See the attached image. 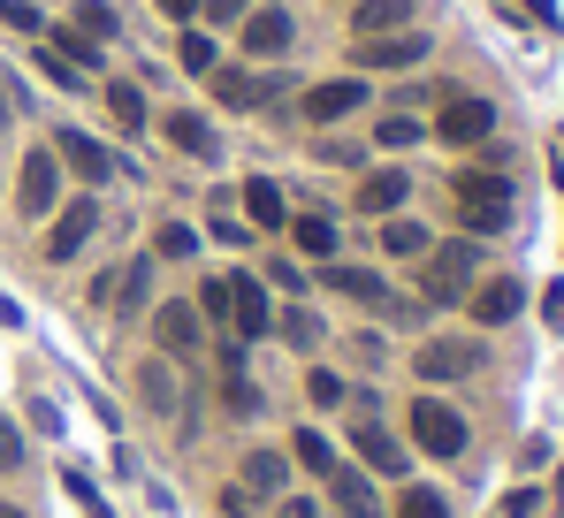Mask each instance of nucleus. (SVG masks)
<instances>
[{
    "instance_id": "40",
    "label": "nucleus",
    "mask_w": 564,
    "mask_h": 518,
    "mask_svg": "<svg viewBox=\"0 0 564 518\" xmlns=\"http://www.w3.org/2000/svg\"><path fill=\"white\" fill-rule=\"evenodd\" d=\"M161 8H169L176 23H191V15H198V0H161Z\"/></svg>"
},
{
    "instance_id": "37",
    "label": "nucleus",
    "mask_w": 564,
    "mask_h": 518,
    "mask_svg": "<svg viewBox=\"0 0 564 518\" xmlns=\"http://www.w3.org/2000/svg\"><path fill=\"white\" fill-rule=\"evenodd\" d=\"M15 465H23V434L0 420V473H15Z\"/></svg>"
},
{
    "instance_id": "26",
    "label": "nucleus",
    "mask_w": 564,
    "mask_h": 518,
    "mask_svg": "<svg viewBox=\"0 0 564 518\" xmlns=\"http://www.w3.org/2000/svg\"><path fill=\"white\" fill-rule=\"evenodd\" d=\"M290 442H297V465H305V473H321V481H328V473H336V450H328V434H290Z\"/></svg>"
},
{
    "instance_id": "33",
    "label": "nucleus",
    "mask_w": 564,
    "mask_h": 518,
    "mask_svg": "<svg viewBox=\"0 0 564 518\" xmlns=\"http://www.w3.org/2000/svg\"><path fill=\"white\" fill-rule=\"evenodd\" d=\"M198 321H229V274H214V282L198 290Z\"/></svg>"
},
{
    "instance_id": "3",
    "label": "nucleus",
    "mask_w": 564,
    "mask_h": 518,
    "mask_svg": "<svg viewBox=\"0 0 564 518\" xmlns=\"http://www.w3.org/2000/svg\"><path fill=\"white\" fill-rule=\"evenodd\" d=\"M473 245H435V259L420 267V290L435 298V305H451V298H466V282H473Z\"/></svg>"
},
{
    "instance_id": "20",
    "label": "nucleus",
    "mask_w": 564,
    "mask_h": 518,
    "mask_svg": "<svg viewBox=\"0 0 564 518\" xmlns=\"http://www.w3.org/2000/svg\"><path fill=\"white\" fill-rule=\"evenodd\" d=\"M328 496H336V504H344L351 518H375V488H367L359 473H344V465L328 473Z\"/></svg>"
},
{
    "instance_id": "2",
    "label": "nucleus",
    "mask_w": 564,
    "mask_h": 518,
    "mask_svg": "<svg viewBox=\"0 0 564 518\" xmlns=\"http://www.w3.org/2000/svg\"><path fill=\"white\" fill-rule=\"evenodd\" d=\"M412 442H420L427 457H458V450H466V420H458L451 404L420 397V404H412Z\"/></svg>"
},
{
    "instance_id": "35",
    "label": "nucleus",
    "mask_w": 564,
    "mask_h": 518,
    "mask_svg": "<svg viewBox=\"0 0 564 518\" xmlns=\"http://www.w3.org/2000/svg\"><path fill=\"white\" fill-rule=\"evenodd\" d=\"M412 138H420V122H412V115H389V122L375 130V145H389V153H397V145H412Z\"/></svg>"
},
{
    "instance_id": "25",
    "label": "nucleus",
    "mask_w": 564,
    "mask_h": 518,
    "mask_svg": "<svg viewBox=\"0 0 564 518\" xmlns=\"http://www.w3.org/2000/svg\"><path fill=\"white\" fill-rule=\"evenodd\" d=\"M519 298H527L519 282H488V290L473 298V313H480V321H511V313H519Z\"/></svg>"
},
{
    "instance_id": "13",
    "label": "nucleus",
    "mask_w": 564,
    "mask_h": 518,
    "mask_svg": "<svg viewBox=\"0 0 564 518\" xmlns=\"http://www.w3.org/2000/svg\"><path fill=\"white\" fill-rule=\"evenodd\" d=\"M54 161H69V169L85 175V183H107V175H115V153H107V145H99V138H85V130H69V138H62V153H54Z\"/></svg>"
},
{
    "instance_id": "27",
    "label": "nucleus",
    "mask_w": 564,
    "mask_h": 518,
    "mask_svg": "<svg viewBox=\"0 0 564 518\" xmlns=\"http://www.w3.org/2000/svg\"><path fill=\"white\" fill-rule=\"evenodd\" d=\"M275 328H282V336H290L297 350H313V344H321V321H313L305 305H290V313H275Z\"/></svg>"
},
{
    "instance_id": "17",
    "label": "nucleus",
    "mask_w": 564,
    "mask_h": 518,
    "mask_svg": "<svg viewBox=\"0 0 564 518\" xmlns=\"http://www.w3.org/2000/svg\"><path fill=\"white\" fill-rule=\"evenodd\" d=\"M69 31H77V39H93V46H107V39L122 31V15H115L107 0H77V8H69Z\"/></svg>"
},
{
    "instance_id": "23",
    "label": "nucleus",
    "mask_w": 564,
    "mask_h": 518,
    "mask_svg": "<svg viewBox=\"0 0 564 518\" xmlns=\"http://www.w3.org/2000/svg\"><path fill=\"white\" fill-rule=\"evenodd\" d=\"M245 214H252V229H282V191L260 175V183H245Z\"/></svg>"
},
{
    "instance_id": "19",
    "label": "nucleus",
    "mask_w": 564,
    "mask_h": 518,
    "mask_svg": "<svg viewBox=\"0 0 564 518\" xmlns=\"http://www.w3.org/2000/svg\"><path fill=\"white\" fill-rule=\"evenodd\" d=\"M321 282H328V290H344V298H367V305L389 298V290H381V274H367V267H321Z\"/></svg>"
},
{
    "instance_id": "12",
    "label": "nucleus",
    "mask_w": 564,
    "mask_h": 518,
    "mask_svg": "<svg viewBox=\"0 0 564 518\" xmlns=\"http://www.w3.org/2000/svg\"><path fill=\"white\" fill-rule=\"evenodd\" d=\"M359 99H367L359 77H336V85H313V91H305V115H313V122H344Z\"/></svg>"
},
{
    "instance_id": "7",
    "label": "nucleus",
    "mask_w": 564,
    "mask_h": 518,
    "mask_svg": "<svg viewBox=\"0 0 564 518\" xmlns=\"http://www.w3.org/2000/svg\"><path fill=\"white\" fill-rule=\"evenodd\" d=\"M153 336H161V358H198L206 321H198L191 305H161V313H153Z\"/></svg>"
},
{
    "instance_id": "5",
    "label": "nucleus",
    "mask_w": 564,
    "mask_h": 518,
    "mask_svg": "<svg viewBox=\"0 0 564 518\" xmlns=\"http://www.w3.org/2000/svg\"><path fill=\"white\" fill-rule=\"evenodd\" d=\"M488 130H496V107L488 99H466V91H451V107L435 115V138L443 145H480Z\"/></svg>"
},
{
    "instance_id": "29",
    "label": "nucleus",
    "mask_w": 564,
    "mask_h": 518,
    "mask_svg": "<svg viewBox=\"0 0 564 518\" xmlns=\"http://www.w3.org/2000/svg\"><path fill=\"white\" fill-rule=\"evenodd\" d=\"M191 252H198V237H191L184 222H169V229L153 237V259H191Z\"/></svg>"
},
{
    "instance_id": "43",
    "label": "nucleus",
    "mask_w": 564,
    "mask_h": 518,
    "mask_svg": "<svg viewBox=\"0 0 564 518\" xmlns=\"http://www.w3.org/2000/svg\"><path fill=\"white\" fill-rule=\"evenodd\" d=\"M0 518H31V511H15V504H0Z\"/></svg>"
},
{
    "instance_id": "16",
    "label": "nucleus",
    "mask_w": 564,
    "mask_h": 518,
    "mask_svg": "<svg viewBox=\"0 0 564 518\" xmlns=\"http://www.w3.org/2000/svg\"><path fill=\"white\" fill-rule=\"evenodd\" d=\"M404 206V169H375L359 183V214H397Z\"/></svg>"
},
{
    "instance_id": "24",
    "label": "nucleus",
    "mask_w": 564,
    "mask_h": 518,
    "mask_svg": "<svg viewBox=\"0 0 564 518\" xmlns=\"http://www.w3.org/2000/svg\"><path fill=\"white\" fill-rule=\"evenodd\" d=\"M206 77H214V99H221V107H252V99H268V85H252L245 69H206Z\"/></svg>"
},
{
    "instance_id": "30",
    "label": "nucleus",
    "mask_w": 564,
    "mask_h": 518,
    "mask_svg": "<svg viewBox=\"0 0 564 518\" xmlns=\"http://www.w3.org/2000/svg\"><path fill=\"white\" fill-rule=\"evenodd\" d=\"M245 481H252V488H282V457L275 450H252V457H245Z\"/></svg>"
},
{
    "instance_id": "34",
    "label": "nucleus",
    "mask_w": 564,
    "mask_h": 518,
    "mask_svg": "<svg viewBox=\"0 0 564 518\" xmlns=\"http://www.w3.org/2000/svg\"><path fill=\"white\" fill-rule=\"evenodd\" d=\"M397 518H451V504H443V496H427V488H412V496L397 504Z\"/></svg>"
},
{
    "instance_id": "10",
    "label": "nucleus",
    "mask_w": 564,
    "mask_h": 518,
    "mask_svg": "<svg viewBox=\"0 0 564 518\" xmlns=\"http://www.w3.org/2000/svg\"><path fill=\"white\" fill-rule=\"evenodd\" d=\"M130 381H138V404H145V412L176 420V404H184V397H176V366H169V358H145Z\"/></svg>"
},
{
    "instance_id": "8",
    "label": "nucleus",
    "mask_w": 564,
    "mask_h": 518,
    "mask_svg": "<svg viewBox=\"0 0 564 518\" xmlns=\"http://www.w3.org/2000/svg\"><path fill=\"white\" fill-rule=\"evenodd\" d=\"M420 381H458V374H473L480 366V344H466V336H443V344H420Z\"/></svg>"
},
{
    "instance_id": "28",
    "label": "nucleus",
    "mask_w": 564,
    "mask_h": 518,
    "mask_svg": "<svg viewBox=\"0 0 564 518\" xmlns=\"http://www.w3.org/2000/svg\"><path fill=\"white\" fill-rule=\"evenodd\" d=\"M107 107H115V122H130V130L145 122V91L138 85H107Z\"/></svg>"
},
{
    "instance_id": "32",
    "label": "nucleus",
    "mask_w": 564,
    "mask_h": 518,
    "mask_svg": "<svg viewBox=\"0 0 564 518\" xmlns=\"http://www.w3.org/2000/svg\"><path fill=\"white\" fill-rule=\"evenodd\" d=\"M381 245H389V252H427V229H420V222H389Z\"/></svg>"
},
{
    "instance_id": "6",
    "label": "nucleus",
    "mask_w": 564,
    "mask_h": 518,
    "mask_svg": "<svg viewBox=\"0 0 564 518\" xmlns=\"http://www.w3.org/2000/svg\"><path fill=\"white\" fill-rule=\"evenodd\" d=\"M229 328L237 336H268L275 328V305H268V290L252 274H229Z\"/></svg>"
},
{
    "instance_id": "14",
    "label": "nucleus",
    "mask_w": 564,
    "mask_h": 518,
    "mask_svg": "<svg viewBox=\"0 0 564 518\" xmlns=\"http://www.w3.org/2000/svg\"><path fill=\"white\" fill-rule=\"evenodd\" d=\"M351 442H359V457H367L375 473H404V442L381 428V420H359V434H351Z\"/></svg>"
},
{
    "instance_id": "22",
    "label": "nucleus",
    "mask_w": 564,
    "mask_h": 518,
    "mask_svg": "<svg viewBox=\"0 0 564 518\" xmlns=\"http://www.w3.org/2000/svg\"><path fill=\"white\" fill-rule=\"evenodd\" d=\"M161 130H169V145H176V153H198V161H206V153H214V130H206V122H198V115H169V122H161Z\"/></svg>"
},
{
    "instance_id": "36",
    "label": "nucleus",
    "mask_w": 564,
    "mask_h": 518,
    "mask_svg": "<svg viewBox=\"0 0 564 518\" xmlns=\"http://www.w3.org/2000/svg\"><path fill=\"white\" fill-rule=\"evenodd\" d=\"M305 397H313V404H344V381H336V374H313Z\"/></svg>"
},
{
    "instance_id": "9",
    "label": "nucleus",
    "mask_w": 564,
    "mask_h": 518,
    "mask_svg": "<svg viewBox=\"0 0 564 518\" xmlns=\"http://www.w3.org/2000/svg\"><path fill=\"white\" fill-rule=\"evenodd\" d=\"M427 54L420 31H381V39H359V69H412Z\"/></svg>"
},
{
    "instance_id": "42",
    "label": "nucleus",
    "mask_w": 564,
    "mask_h": 518,
    "mask_svg": "<svg viewBox=\"0 0 564 518\" xmlns=\"http://www.w3.org/2000/svg\"><path fill=\"white\" fill-rule=\"evenodd\" d=\"M0 130H8V85H0Z\"/></svg>"
},
{
    "instance_id": "38",
    "label": "nucleus",
    "mask_w": 564,
    "mask_h": 518,
    "mask_svg": "<svg viewBox=\"0 0 564 518\" xmlns=\"http://www.w3.org/2000/svg\"><path fill=\"white\" fill-rule=\"evenodd\" d=\"M0 15H8L15 31H39V8H31V0H0Z\"/></svg>"
},
{
    "instance_id": "1",
    "label": "nucleus",
    "mask_w": 564,
    "mask_h": 518,
    "mask_svg": "<svg viewBox=\"0 0 564 518\" xmlns=\"http://www.w3.org/2000/svg\"><path fill=\"white\" fill-rule=\"evenodd\" d=\"M458 214H466V229H503L511 222L503 175H458Z\"/></svg>"
},
{
    "instance_id": "31",
    "label": "nucleus",
    "mask_w": 564,
    "mask_h": 518,
    "mask_svg": "<svg viewBox=\"0 0 564 518\" xmlns=\"http://www.w3.org/2000/svg\"><path fill=\"white\" fill-rule=\"evenodd\" d=\"M176 62H184L191 77H206V69H214V39H198V31H184V46H176Z\"/></svg>"
},
{
    "instance_id": "41",
    "label": "nucleus",
    "mask_w": 564,
    "mask_h": 518,
    "mask_svg": "<svg viewBox=\"0 0 564 518\" xmlns=\"http://www.w3.org/2000/svg\"><path fill=\"white\" fill-rule=\"evenodd\" d=\"M282 518H321V511L313 504H282Z\"/></svg>"
},
{
    "instance_id": "11",
    "label": "nucleus",
    "mask_w": 564,
    "mask_h": 518,
    "mask_svg": "<svg viewBox=\"0 0 564 518\" xmlns=\"http://www.w3.org/2000/svg\"><path fill=\"white\" fill-rule=\"evenodd\" d=\"M290 15L282 8H260V15H245V54H260V62H275V54H290Z\"/></svg>"
},
{
    "instance_id": "21",
    "label": "nucleus",
    "mask_w": 564,
    "mask_h": 518,
    "mask_svg": "<svg viewBox=\"0 0 564 518\" xmlns=\"http://www.w3.org/2000/svg\"><path fill=\"white\" fill-rule=\"evenodd\" d=\"M297 229V252L305 259H336V222L328 214H305V222H290Z\"/></svg>"
},
{
    "instance_id": "15",
    "label": "nucleus",
    "mask_w": 564,
    "mask_h": 518,
    "mask_svg": "<svg viewBox=\"0 0 564 518\" xmlns=\"http://www.w3.org/2000/svg\"><path fill=\"white\" fill-rule=\"evenodd\" d=\"M93 229H99V206H93V198H77V206H69V214L54 222V237H46V252H54V259H69L77 245H85V237H93Z\"/></svg>"
},
{
    "instance_id": "18",
    "label": "nucleus",
    "mask_w": 564,
    "mask_h": 518,
    "mask_svg": "<svg viewBox=\"0 0 564 518\" xmlns=\"http://www.w3.org/2000/svg\"><path fill=\"white\" fill-rule=\"evenodd\" d=\"M404 15H412V0H359V39H381V31H404Z\"/></svg>"
},
{
    "instance_id": "4",
    "label": "nucleus",
    "mask_w": 564,
    "mask_h": 518,
    "mask_svg": "<svg viewBox=\"0 0 564 518\" xmlns=\"http://www.w3.org/2000/svg\"><path fill=\"white\" fill-rule=\"evenodd\" d=\"M54 191H62V161L54 153H23V175H15V214H54Z\"/></svg>"
},
{
    "instance_id": "39",
    "label": "nucleus",
    "mask_w": 564,
    "mask_h": 518,
    "mask_svg": "<svg viewBox=\"0 0 564 518\" xmlns=\"http://www.w3.org/2000/svg\"><path fill=\"white\" fill-rule=\"evenodd\" d=\"M198 8H206L214 23H237V15H245V0H198Z\"/></svg>"
}]
</instances>
